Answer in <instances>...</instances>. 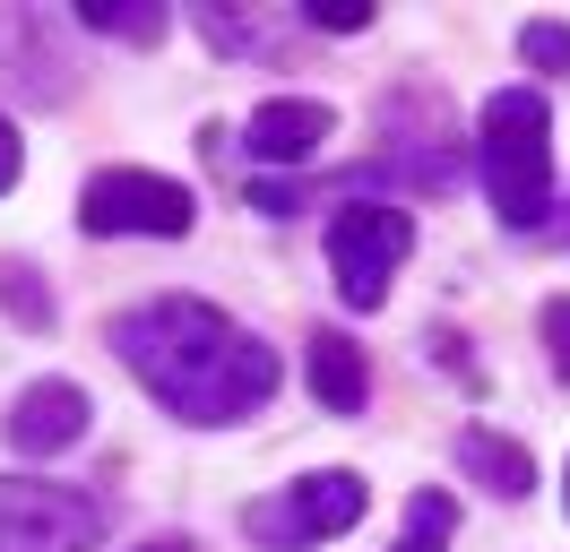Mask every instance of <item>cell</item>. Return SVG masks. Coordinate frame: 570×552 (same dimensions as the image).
I'll list each match as a JSON object with an SVG mask.
<instances>
[{"label": "cell", "mask_w": 570, "mask_h": 552, "mask_svg": "<svg viewBox=\"0 0 570 552\" xmlns=\"http://www.w3.org/2000/svg\"><path fill=\"white\" fill-rule=\"evenodd\" d=\"M475 172L510 234H535L553 216V103L535 87H501L475 121Z\"/></svg>", "instance_id": "2"}, {"label": "cell", "mask_w": 570, "mask_h": 552, "mask_svg": "<svg viewBox=\"0 0 570 552\" xmlns=\"http://www.w3.org/2000/svg\"><path fill=\"white\" fill-rule=\"evenodd\" d=\"M105 501L43 475H0V552H96Z\"/></svg>", "instance_id": "5"}, {"label": "cell", "mask_w": 570, "mask_h": 552, "mask_svg": "<svg viewBox=\"0 0 570 552\" xmlns=\"http://www.w3.org/2000/svg\"><path fill=\"white\" fill-rule=\"evenodd\" d=\"M18 172H27V147H18V121H9V112H0V190H9V181H18Z\"/></svg>", "instance_id": "17"}, {"label": "cell", "mask_w": 570, "mask_h": 552, "mask_svg": "<svg viewBox=\"0 0 570 552\" xmlns=\"http://www.w3.org/2000/svg\"><path fill=\"white\" fill-rule=\"evenodd\" d=\"M0 310H9L27 337L52 328V294H43V268H36V259H0Z\"/></svg>", "instance_id": "11"}, {"label": "cell", "mask_w": 570, "mask_h": 552, "mask_svg": "<svg viewBox=\"0 0 570 552\" xmlns=\"http://www.w3.org/2000/svg\"><path fill=\"white\" fill-rule=\"evenodd\" d=\"M450 526H459L450 492H415V501H406V535H397V552H441V544H450Z\"/></svg>", "instance_id": "13"}, {"label": "cell", "mask_w": 570, "mask_h": 552, "mask_svg": "<svg viewBox=\"0 0 570 552\" xmlns=\"http://www.w3.org/2000/svg\"><path fill=\"white\" fill-rule=\"evenodd\" d=\"M78 225L87 234H156V241H181L190 234V190L165 181V172H139V165H112L78 190Z\"/></svg>", "instance_id": "6"}, {"label": "cell", "mask_w": 570, "mask_h": 552, "mask_svg": "<svg viewBox=\"0 0 570 552\" xmlns=\"http://www.w3.org/2000/svg\"><path fill=\"white\" fill-rule=\"evenodd\" d=\"M139 552H190V544H174V535H156V544H139Z\"/></svg>", "instance_id": "18"}, {"label": "cell", "mask_w": 570, "mask_h": 552, "mask_svg": "<svg viewBox=\"0 0 570 552\" xmlns=\"http://www.w3.org/2000/svg\"><path fill=\"white\" fill-rule=\"evenodd\" d=\"M519 52H528L535 69H570V27L535 18V27H519Z\"/></svg>", "instance_id": "14"}, {"label": "cell", "mask_w": 570, "mask_h": 552, "mask_svg": "<svg viewBox=\"0 0 570 552\" xmlns=\"http://www.w3.org/2000/svg\"><path fill=\"white\" fill-rule=\"evenodd\" d=\"M459 466L484 492H501V501H528L535 492V457L519 441H501V432H459Z\"/></svg>", "instance_id": "10"}, {"label": "cell", "mask_w": 570, "mask_h": 552, "mask_svg": "<svg viewBox=\"0 0 570 552\" xmlns=\"http://www.w3.org/2000/svg\"><path fill=\"white\" fill-rule=\"evenodd\" d=\"M406 250H415V216L390 207V199H346L328 216V268H337V294L355 310L390 303V276H397Z\"/></svg>", "instance_id": "4"}, {"label": "cell", "mask_w": 570, "mask_h": 552, "mask_svg": "<svg viewBox=\"0 0 570 552\" xmlns=\"http://www.w3.org/2000/svg\"><path fill=\"white\" fill-rule=\"evenodd\" d=\"M303 18L321 34H363L372 27V0H303Z\"/></svg>", "instance_id": "16"}, {"label": "cell", "mask_w": 570, "mask_h": 552, "mask_svg": "<svg viewBox=\"0 0 570 552\" xmlns=\"http://www.w3.org/2000/svg\"><path fill=\"white\" fill-rule=\"evenodd\" d=\"M363 510H372V483L346 475V466H321V475H303V483H285V492H268V501H250L243 535L259 552H312V544H328V535L363 526Z\"/></svg>", "instance_id": "3"}, {"label": "cell", "mask_w": 570, "mask_h": 552, "mask_svg": "<svg viewBox=\"0 0 570 552\" xmlns=\"http://www.w3.org/2000/svg\"><path fill=\"white\" fill-rule=\"evenodd\" d=\"M303 372H312V397H321L328 414H363V397H372V372H363V354H355L346 328H312Z\"/></svg>", "instance_id": "9"}, {"label": "cell", "mask_w": 570, "mask_h": 552, "mask_svg": "<svg viewBox=\"0 0 570 552\" xmlns=\"http://www.w3.org/2000/svg\"><path fill=\"white\" fill-rule=\"evenodd\" d=\"M112 354L181 423H243L250 406L277 397V354L243 319H225L216 303H190V294H156V303L121 310Z\"/></svg>", "instance_id": "1"}, {"label": "cell", "mask_w": 570, "mask_h": 552, "mask_svg": "<svg viewBox=\"0 0 570 552\" xmlns=\"http://www.w3.org/2000/svg\"><path fill=\"white\" fill-rule=\"evenodd\" d=\"M78 27L121 34V43H165V9H147V0H78Z\"/></svg>", "instance_id": "12"}, {"label": "cell", "mask_w": 570, "mask_h": 552, "mask_svg": "<svg viewBox=\"0 0 570 552\" xmlns=\"http://www.w3.org/2000/svg\"><path fill=\"white\" fill-rule=\"evenodd\" d=\"M328 130H337V112L312 96H277V103H259L250 112V156L259 165H312L328 147Z\"/></svg>", "instance_id": "8"}, {"label": "cell", "mask_w": 570, "mask_h": 552, "mask_svg": "<svg viewBox=\"0 0 570 552\" xmlns=\"http://www.w3.org/2000/svg\"><path fill=\"white\" fill-rule=\"evenodd\" d=\"M9 448L18 457H61V448H78V432H87V388L78 379H36V388H18V406H9Z\"/></svg>", "instance_id": "7"}, {"label": "cell", "mask_w": 570, "mask_h": 552, "mask_svg": "<svg viewBox=\"0 0 570 552\" xmlns=\"http://www.w3.org/2000/svg\"><path fill=\"white\" fill-rule=\"evenodd\" d=\"M535 328H544V354H553V379L570 388V294H553V303L535 310Z\"/></svg>", "instance_id": "15"}, {"label": "cell", "mask_w": 570, "mask_h": 552, "mask_svg": "<svg viewBox=\"0 0 570 552\" xmlns=\"http://www.w3.org/2000/svg\"><path fill=\"white\" fill-rule=\"evenodd\" d=\"M562 234H570V216H562Z\"/></svg>", "instance_id": "19"}]
</instances>
